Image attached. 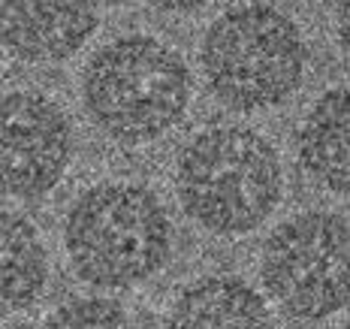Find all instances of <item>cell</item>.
<instances>
[{
	"label": "cell",
	"instance_id": "cell-1",
	"mask_svg": "<svg viewBox=\"0 0 350 329\" xmlns=\"http://www.w3.org/2000/svg\"><path fill=\"white\" fill-rule=\"evenodd\" d=\"M284 191L275 145L242 124H215L185 145L175 194L185 215L215 236H245L269 221Z\"/></svg>",
	"mask_w": 350,
	"mask_h": 329
},
{
	"label": "cell",
	"instance_id": "cell-2",
	"mask_svg": "<svg viewBox=\"0 0 350 329\" xmlns=\"http://www.w3.org/2000/svg\"><path fill=\"white\" fill-rule=\"evenodd\" d=\"M76 275L100 290H127L163 269L172 224L154 191L142 185H97L76 200L64 226Z\"/></svg>",
	"mask_w": 350,
	"mask_h": 329
},
{
	"label": "cell",
	"instance_id": "cell-3",
	"mask_svg": "<svg viewBox=\"0 0 350 329\" xmlns=\"http://www.w3.org/2000/svg\"><path fill=\"white\" fill-rule=\"evenodd\" d=\"M85 109L106 136L142 145L185 118L191 73L175 49L154 36H121L103 46L85 70Z\"/></svg>",
	"mask_w": 350,
	"mask_h": 329
},
{
	"label": "cell",
	"instance_id": "cell-4",
	"mask_svg": "<svg viewBox=\"0 0 350 329\" xmlns=\"http://www.w3.org/2000/svg\"><path fill=\"white\" fill-rule=\"evenodd\" d=\"M200 55L211 94L236 112L284 103L305 76L302 31L272 3H239L217 16Z\"/></svg>",
	"mask_w": 350,
	"mask_h": 329
},
{
	"label": "cell",
	"instance_id": "cell-5",
	"mask_svg": "<svg viewBox=\"0 0 350 329\" xmlns=\"http://www.w3.org/2000/svg\"><path fill=\"white\" fill-rule=\"evenodd\" d=\"M262 284L296 320H326L347 305V221L305 211L284 221L262 248Z\"/></svg>",
	"mask_w": 350,
	"mask_h": 329
},
{
	"label": "cell",
	"instance_id": "cell-6",
	"mask_svg": "<svg viewBox=\"0 0 350 329\" xmlns=\"http://www.w3.org/2000/svg\"><path fill=\"white\" fill-rule=\"evenodd\" d=\"M70 157L72 127L52 97L36 91L0 97V196H46L64 179Z\"/></svg>",
	"mask_w": 350,
	"mask_h": 329
},
{
	"label": "cell",
	"instance_id": "cell-7",
	"mask_svg": "<svg viewBox=\"0 0 350 329\" xmlns=\"http://www.w3.org/2000/svg\"><path fill=\"white\" fill-rule=\"evenodd\" d=\"M97 25L100 0H0V42L18 61H67Z\"/></svg>",
	"mask_w": 350,
	"mask_h": 329
},
{
	"label": "cell",
	"instance_id": "cell-8",
	"mask_svg": "<svg viewBox=\"0 0 350 329\" xmlns=\"http://www.w3.org/2000/svg\"><path fill=\"white\" fill-rule=\"evenodd\" d=\"M49 257L40 230L16 215L0 211V317L31 308L46 290Z\"/></svg>",
	"mask_w": 350,
	"mask_h": 329
},
{
	"label": "cell",
	"instance_id": "cell-9",
	"mask_svg": "<svg viewBox=\"0 0 350 329\" xmlns=\"http://www.w3.org/2000/svg\"><path fill=\"white\" fill-rule=\"evenodd\" d=\"M305 172L332 194H347V91L332 88L311 106L296 139Z\"/></svg>",
	"mask_w": 350,
	"mask_h": 329
},
{
	"label": "cell",
	"instance_id": "cell-10",
	"mask_svg": "<svg viewBox=\"0 0 350 329\" xmlns=\"http://www.w3.org/2000/svg\"><path fill=\"white\" fill-rule=\"evenodd\" d=\"M175 326H262L269 305L242 278L211 275L181 290L172 305Z\"/></svg>",
	"mask_w": 350,
	"mask_h": 329
},
{
	"label": "cell",
	"instance_id": "cell-11",
	"mask_svg": "<svg viewBox=\"0 0 350 329\" xmlns=\"http://www.w3.org/2000/svg\"><path fill=\"white\" fill-rule=\"evenodd\" d=\"M49 326H124L127 311L115 299L91 296V299H72L49 314Z\"/></svg>",
	"mask_w": 350,
	"mask_h": 329
},
{
	"label": "cell",
	"instance_id": "cell-12",
	"mask_svg": "<svg viewBox=\"0 0 350 329\" xmlns=\"http://www.w3.org/2000/svg\"><path fill=\"white\" fill-rule=\"evenodd\" d=\"M148 6H154L160 12H196L200 6H206L208 0H145Z\"/></svg>",
	"mask_w": 350,
	"mask_h": 329
}]
</instances>
